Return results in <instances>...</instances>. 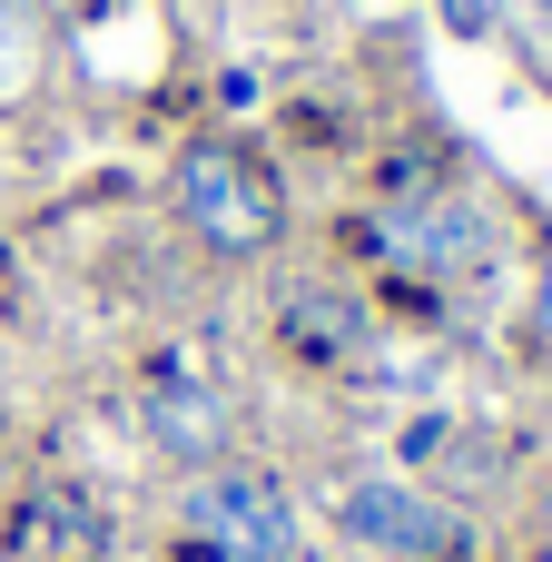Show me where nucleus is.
Instances as JSON below:
<instances>
[{
  "label": "nucleus",
  "mask_w": 552,
  "mask_h": 562,
  "mask_svg": "<svg viewBox=\"0 0 552 562\" xmlns=\"http://www.w3.org/2000/svg\"><path fill=\"white\" fill-rule=\"evenodd\" d=\"M533 316H543V346H552V267H543V286H533Z\"/></svg>",
  "instance_id": "7"
},
{
  "label": "nucleus",
  "mask_w": 552,
  "mask_h": 562,
  "mask_svg": "<svg viewBox=\"0 0 552 562\" xmlns=\"http://www.w3.org/2000/svg\"><path fill=\"white\" fill-rule=\"evenodd\" d=\"M148 435H158V454L207 464V454H227V395L207 375H158L148 385Z\"/></svg>",
  "instance_id": "5"
},
{
  "label": "nucleus",
  "mask_w": 552,
  "mask_h": 562,
  "mask_svg": "<svg viewBox=\"0 0 552 562\" xmlns=\"http://www.w3.org/2000/svg\"><path fill=\"white\" fill-rule=\"evenodd\" d=\"M178 524H188V543L207 562H286L296 553V504H286V484L257 474V464H207V474L188 484Z\"/></svg>",
  "instance_id": "1"
},
{
  "label": "nucleus",
  "mask_w": 552,
  "mask_h": 562,
  "mask_svg": "<svg viewBox=\"0 0 552 562\" xmlns=\"http://www.w3.org/2000/svg\"><path fill=\"white\" fill-rule=\"evenodd\" d=\"M385 257H405L415 277H474L494 257V227L474 198H415L385 217Z\"/></svg>",
  "instance_id": "4"
},
{
  "label": "nucleus",
  "mask_w": 552,
  "mask_h": 562,
  "mask_svg": "<svg viewBox=\"0 0 552 562\" xmlns=\"http://www.w3.org/2000/svg\"><path fill=\"white\" fill-rule=\"evenodd\" d=\"M277 326H286V346H296L306 366H346V356L365 346V306H356L346 286H286V296H277Z\"/></svg>",
  "instance_id": "6"
},
{
  "label": "nucleus",
  "mask_w": 552,
  "mask_h": 562,
  "mask_svg": "<svg viewBox=\"0 0 552 562\" xmlns=\"http://www.w3.org/2000/svg\"><path fill=\"white\" fill-rule=\"evenodd\" d=\"M178 217H188L217 257H257V247H277V227H286L277 178H267L247 148H227V138H198V148L178 158Z\"/></svg>",
  "instance_id": "2"
},
{
  "label": "nucleus",
  "mask_w": 552,
  "mask_h": 562,
  "mask_svg": "<svg viewBox=\"0 0 552 562\" xmlns=\"http://www.w3.org/2000/svg\"><path fill=\"white\" fill-rule=\"evenodd\" d=\"M336 524H346L365 553H395V562L454 553V514H444L425 484H395V474H356V484L336 494Z\"/></svg>",
  "instance_id": "3"
}]
</instances>
